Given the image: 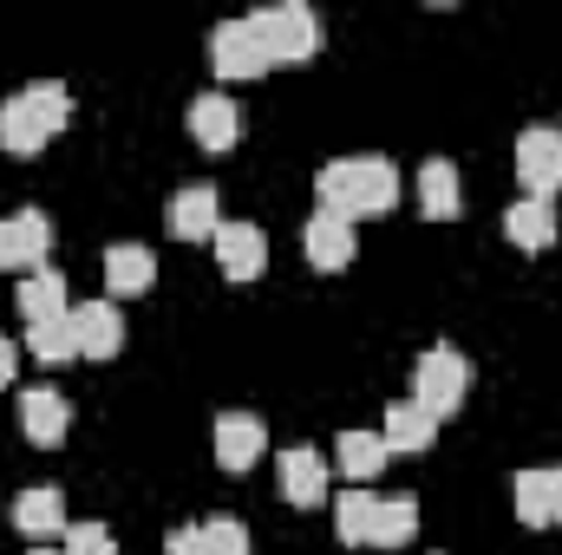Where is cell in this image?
<instances>
[{"mask_svg":"<svg viewBox=\"0 0 562 555\" xmlns=\"http://www.w3.org/2000/svg\"><path fill=\"white\" fill-rule=\"evenodd\" d=\"M13 223H20V242H26V262H33V275H40V269H46V256H53V223H46L40 209H20Z\"/></svg>","mask_w":562,"mask_h":555,"instance_id":"obj_28","label":"cell"},{"mask_svg":"<svg viewBox=\"0 0 562 555\" xmlns=\"http://www.w3.org/2000/svg\"><path fill=\"white\" fill-rule=\"evenodd\" d=\"M517 177H524V190L537 203H550L562 190V138L550 125H524L517 132Z\"/></svg>","mask_w":562,"mask_h":555,"instance_id":"obj_5","label":"cell"},{"mask_svg":"<svg viewBox=\"0 0 562 555\" xmlns=\"http://www.w3.org/2000/svg\"><path fill=\"white\" fill-rule=\"evenodd\" d=\"M419 536V497H380V523H373V550H400Z\"/></svg>","mask_w":562,"mask_h":555,"instance_id":"obj_25","label":"cell"},{"mask_svg":"<svg viewBox=\"0 0 562 555\" xmlns=\"http://www.w3.org/2000/svg\"><path fill=\"white\" fill-rule=\"evenodd\" d=\"M164 229H170L177 242H216V229H223L216 190H210V183H183V190L170 196V209H164Z\"/></svg>","mask_w":562,"mask_h":555,"instance_id":"obj_7","label":"cell"},{"mask_svg":"<svg viewBox=\"0 0 562 555\" xmlns=\"http://www.w3.org/2000/svg\"><path fill=\"white\" fill-rule=\"evenodd\" d=\"M334 457H340V477L367 490V484H373V477L386 471V457H393V451H386V438H380V431H340Z\"/></svg>","mask_w":562,"mask_h":555,"instance_id":"obj_17","label":"cell"},{"mask_svg":"<svg viewBox=\"0 0 562 555\" xmlns=\"http://www.w3.org/2000/svg\"><path fill=\"white\" fill-rule=\"evenodd\" d=\"M164 555H203L196 530H170V536H164Z\"/></svg>","mask_w":562,"mask_h":555,"instance_id":"obj_31","label":"cell"},{"mask_svg":"<svg viewBox=\"0 0 562 555\" xmlns=\"http://www.w3.org/2000/svg\"><path fill=\"white\" fill-rule=\"evenodd\" d=\"M72 333H79V360H112L125 347V314L119 301H79L72 307Z\"/></svg>","mask_w":562,"mask_h":555,"instance_id":"obj_9","label":"cell"},{"mask_svg":"<svg viewBox=\"0 0 562 555\" xmlns=\"http://www.w3.org/2000/svg\"><path fill=\"white\" fill-rule=\"evenodd\" d=\"M150 281H157V256L144 242H112L105 249V287L112 294H144Z\"/></svg>","mask_w":562,"mask_h":555,"instance_id":"obj_20","label":"cell"},{"mask_svg":"<svg viewBox=\"0 0 562 555\" xmlns=\"http://www.w3.org/2000/svg\"><path fill=\"white\" fill-rule=\"evenodd\" d=\"M216 269L229 281H256L269 269V236L256 223H223L216 229Z\"/></svg>","mask_w":562,"mask_h":555,"instance_id":"obj_11","label":"cell"},{"mask_svg":"<svg viewBox=\"0 0 562 555\" xmlns=\"http://www.w3.org/2000/svg\"><path fill=\"white\" fill-rule=\"evenodd\" d=\"M373 523H380V497H373V490L353 484V490L334 497V530H340V543H353V550L373 543Z\"/></svg>","mask_w":562,"mask_h":555,"instance_id":"obj_22","label":"cell"},{"mask_svg":"<svg viewBox=\"0 0 562 555\" xmlns=\"http://www.w3.org/2000/svg\"><path fill=\"white\" fill-rule=\"evenodd\" d=\"M0 275H33V262H26V242H20V223H13V216L0 223Z\"/></svg>","mask_w":562,"mask_h":555,"instance_id":"obj_30","label":"cell"},{"mask_svg":"<svg viewBox=\"0 0 562 555\" xmlns=\"http://www.w3.org/2000/svg\"><path fill=\"white\" fill-rule=\"evenodd\" d=\"M13 366H20V353H13V340L0 333V386H13Z\"/></svg>","mask_w":562,"mask_h":555,"instance_id":"obj_32","label":"cell"},{"mask_svg":"<svg viewBox=\"0 0 562 555\" xmlns=\"http://www.w3.org/2000/svg\"><path fill=\"white\" fill-rule=\"evenodd\" d=\"M249 26L262 33V46H269L276 66H307V59L321 53V20H314V7H301V0H281V7L249 13Z\"/></svg>","mask_w":562,"mask_h":555,"instance_id":"obj_3","label":"cell"},{"mask_svg":"<svg viewBox=\"0 0 562 555\" xmlns=\"http://www.w3.org/2000/svg\"><path fill=\"white\" fill-rule=\"evenodd\" d=\"M53 138L40 118H33V105L13 92V99H0V150L7 157H40V144Z\"/></svg>","mask_w":562,"mask_h":555,"instance_id":"obj_21","label":"cell"},{"mask_svg":"<svg viewBox=\"0 0 562 555\" xmlns=\"http://www.w3.org/2000/svg\"><path fill=\"white\" fill-rule=\"evenodd\" d=\"M550 477H557V523H562V464H550Z\"/></svg>","mask_w":562,"mask_h":555,"instance_id":"obj_33","label":"cell"},{"mask_svg":"<svg viewBox=\"0 0 562 555\" xmlns=\"http://www.w3.org/2000/svg\"><path fill=\"white\" fill-rule=\"evenodd\" d=\"M510 503H517V523L524 530H550L557 523V477L550 471H517Z\"/></svg>","mask_w":562,"mask_h":555,"instance_id":"obj_18","label":"cell"},{"mask_svg":"<svg viewBox=\"0 0 562 555\" xmlns=\"http://www.w3.org/2000/svg\"><path fill=\"white\" fill-rule=\"evenodd\" d=\"M20 431H26V444L53 451V444H66V431H72V406H66L53 386H26V393H20Z\"/></svg>","mask_w":562,"mask_h":555,"instance_id":"obj_10","label":"cell"},{"mask_svg":"<svg viewBox=\"0 0 562 555\" xmlns=\"http://www.w3.org/2000/svg\"><path fill=\"white\" fill-rule=\"evenodd\" d=\"M26 353H33V360H46V366H72V360H79V333H72V314L26 327Z\"/></svg>","mask_w":562,"mask_h":555,"instance_id":"obj_24","label":"cell"},{"mask_svg":"<svg viewBox=\"0 0 562 555\" xmlns=\"http://www.w3.org/2000/svg\"><path fill=\"white\" fill-rule=\"evenodd\" d=\"M20 314H26V327H40V320H59V314H72V294H66V281L59 269H40V275H20Z\"/></svg>","mask_w":562,"mask_h":555,"instance_id":"obj_19","label":"cell"},{"mask_svg":"<svg viewBox=\"0 0 562 555\" xmlns=\"http://www.w3.org/2000/svg\"><path fill=\"white\" fill-rule=\"evenodd\" d=\"M380 438H386V451H425V444L438 438V418L419 412L413 399H400V406H386V424H380Z\"/></svg>","mask_w":562,"mask_h":555,"instance_id":"obj_23","label":"cell"},{"mask_svg":"<svg viewBox=\"0 0 562 555\" xmlns=\"http://www.w3.org/2000/svg\"><path fill=\"white\" fill-rule=\"evenodd\" d=\"M20 99L33 105V118H40L46 132H66V125H72V92H66L59 79H33V86H20Z\"/></svg>","mask_w":562,"mask_h":555,"instance_id":"obj_26","label":"cell"},{"mask_svg":"<svg viewBox=\"0 0 562 555\" xmlns=\"http://www.w3.org/2000/svg\"><path fill=\"white\" fill-rule=\"evenodd\" d=\"M504 236H510L517 249L543 256V249H557V209H550V203H537V196H524V203H510V209H504Z\"/></svg>","mask_w":562,"mask_h":555,"instance_id":"obj_16","label":"cell"},{"mask_svg":"<svg viewBox=\"0 0 562 555\" xmlns=\"http://www.w3.org/2000/svg\"><path fill=\"white\" fill-rule=\"evenodd\" d=\"M190 138L203 144V150H236V138H243V105L229 92L190 99Z\"/></svg>","mask_w":562,"mask_h":555,"instance_id":"obj_12","label":"cell"},{"mask_svg":"<svg viewBox=\"0 0 562 555\" xmlns=\"http://www.w3.org/2000/svg\"><path fill=\"white\" fill-rule=\"evenodd\" d=\"M66 555H119L105 523H66Z\"/></svg>","mask_w":562,"mask_h":555,"instance_id":"obj_29","label":"cell"},{"mask_svg":"<svg viewBox=\"0 0 562 555\" xmlns=\"http://www.w3.org/2000/svg\"><path fill=\"white\" fill-rule=\"evenodd\" d=\"M13 530H20V536H33V543H46V536H66V497H59L53 484H33V490H20V497H13Z\"/></svg>","mask_w":562,"mask_h":555,"instance_id":"obj_14","label":"cell"},{"mask_svg":"<svg viewBox=\"0 0 562 555\" xmlns=\"http://www.w3.org/2000/svg\"><path fill=\"white\" fill-rule=\"evenodd\" d=\"M557 138H562V125H557Z\"/></svg>","mask_w":562,"mask_h":555,"instance_id":"obj_35","label":"cell"},{"mask_svg":"<svg viewBox=\"0 0 562 555\" xmlns=\"http://www.w3.org/2000/svg\"><path fill=\"white\" fill-rule=\"evenodd\" d=\"M327 490H334L327 457H321L314 444H288V451H281V497H288L294 510H321Z\"/></svg>","mask_w":562,"mask_h":555,"instance_id":"obj_6","label":"cell"},{"mask_svg":"<svg viewBox=\"0 0 562 555\" xmlns=\"http://www.w3.org/2000/svg\"><path fill=\"white\" fill-rule=\"evenodd\" d=\"M210 66H216V79H262L276 59H269L262 33H256L249 20H223V26L210 33Z\"/></svg>","mask_w":562,"mask_h":555,"instance_id":"obj_4","label":"cell"},{"mask_svg":"<svg viewBox=\"0 0 562 555\" xmlns=\"http://www.w3.org/2000/svg\"><path fill=\"white\" fill-rule=\"evenodd\" d=\"M464 393H471V366H464V353H458V347H425L419 366H413V406L445 424V418L464 406Z\"/></svg>","mask_w":562,"mask_h":555,"instance_id":"obj_2","label":"cell"},{"mask_svg":"<svg viewBox=\"0 0 562 555\" xmlns=\"http://www.w3.org/2000/svg\"><path fill=\"white\" fill-rule=\"evenodd\" d=\"M262 451H269V431H262V418L256 412H223L216 418V464H223L229 477L249 471Z\"/></svg>","mask_w":562,"mask_h":555,"instance_id":"obj_13","label":"cell"},{"mask_svg":"<svg viewBox=\"0 0 562 555\" xmlns=\"http://www.w3.org/2000/svg\"><path fill=\"white\" fill-rule=\"evenodd\" d=\"M33 555H66V550H33Z\"/></svg>","mask_w":562,"mask_h":555,"instance_id":"obj_34","label":"cell"},{"mask_svg":"<svg viewBox=\"0 0 562 555\" xmlns=\"http://www.w3.org/2000/svg\"><path fill=\"white\" fill-rule=\"evenodd\" d=\"M196 543H203V555H249V530L236 517H210V523H196Z\"/></svg>","mask_w":562,"mask_h":555,"instance_id":"obj_27","label":"cell"},{"mask_svg":"<svg viewBox=\"0 0 562 555\" xmlns=\"http://www.w3.org/2000/svg\"><path fill=\"white\" fill-rule=\"evenodd\" d=\"M314 196L327 216H347V223L386 216L400 203V170H393V157H340L314 177Z\"/></svg>","mask_w":562,"mask_h":555,"instance_id":"obj_1","label":"cell"},{"mask_svg":"<svg viewBox=\"0 0 562 555\" xmlns=\"http://www.w3.org/2000/svg\"><path fill=\"white\" fill-rule=\"evenodd\" d=\"M419 203H425L431 223L464 216V183H458V163H451V157H425L419 163Z\"/></svg>","mask_w":562,"mask_h":555,"instance_id":"obj_15","label":"cell"},{"mask_svg":"<svg viewBox=\"0 0 562 555\" xmlns=\"http://www.w3.org/2000/svg\"><path fill=\"white\" fill-rule=\"evenodd\" d=\"M301 249H307V262H314L321 275H340V269L360 256V236H353V223H347V216L314 209V216H307V229H301Z\"/></svg>","mask_w":562,"mask_h":555,"instance_id":"obj_8","label":"cell"}]
</instances>
